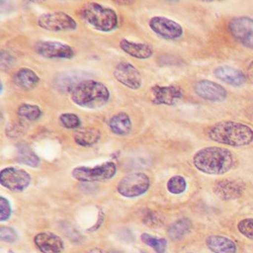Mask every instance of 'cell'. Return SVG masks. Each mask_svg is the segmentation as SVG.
Returning a JSON list of instances; mask_svg holds the SVG:
<instances>
[{"label":"cell","mask_w":253,"mask_h":253,"mask_svg":"<svg viewBox=\"0 0 253 253\" xmlns=\"http://www.w3.org/2000/svg\"><path fill=\"white\" fill-rule=\"evenodd\" d=\"M207 137L211 141L231 147H244L253 143V129L247 124L223 121L208 127Z\"/></svg>","instance_id":"cell-1"},{"label":"cell","mask_w":253,"mask_h":253,"mask_svg":"<svg viewBox=\"0 0 253 253\" xmlns=\"http://www.w3.org/2000/svg\"><path fill=\"white\" fill-rule=\"evenodd\" d=\"M194 167L204 174L220 175L233 167L235 159L229 149L220 146H207L195 152L192 158Z\"/></svg>","instance_id":"cell-2"},{"label":"cell","mask_w":253,"mask_h":253,"mask_svg":"<svg viewBox=\"0 0 253 253\" xmlns=\"http://www.w3.org/2000/svg\"><path fill=\"white\" fill-rule=\"evenodd\" d=\"M70 95L77 106L89 109L103 107L111 97L110 91L104 84L88 79L79 83L72 90Z\"/></svg>","instance_id":"cell-3"},{"label":"cell","mask_w":253,"mask_h":253,"mask_svg":"<svg viewBox=\"0 0 253 253\" xmlns=\"http://www.w3.org/2000/svg\"><path fill=\"white\" fill-rule=\"evenodd\" d=\"M78 15L83 21L102 32H111L118 26V17L115 10L97 2H87L79 11Z\"/></svg>","instance_id":"cell-4"},{"label":"cell","mask_w":253,"mask_h":253,"mask_svg":"<svg viewBox=\"0 0 253 253\" xmlns=\"http://www.w3.org/2000/svg\"><path fill=\"white\" fill-rule=\"evenodd\" d=\"M116 172L115 163L106 162L93 167H77L72 171V176L78 181L92 183L110 180L115 177Z\"/></svg>","instance_id":"cell-5"},{"label":"cell","mask_w":253,"mask_h":253,"mask_svg":"<svg viewBox=\"0 0 253 253\" xmlns=\"http://www.w3.org/2000/svg\"><path fill=\"white\" fill-rule=\"evenodd\" d=\"M40 28L51 32L75 31L78 28L76 20L63 11L44 13L38 19Z\"/></svg>","instance_id":"cell-6"},{"label":"cell","mask_w":253,"mask_h":253,"mask_svg":"<svg viewBox=\"0 0 253 253\" xmlns=\"http://www.w3.org/2000/svg\"><path fill=\"white\" fill-rule=\"evenodd\" d=\"M150 186V180L143 172H134L123 177L118 183V193L125 198H133L140 196L147 192Z\"/></svg>","instance_id":"cell-7"},{"label":"cell","mask_w":253,"mask_h":253,"mask_svg":"<svg viewBox=\"0 0 253 253\" xmlns=\"http://www.w3.org/2000/svg\"><path fill=\"white\" fill-rule=\"evenodd\" d=\"M228 29L238 43L248 49L253 50V18L234 17L228 23Z\"/></svg>","instance_id":"cell-8"},{"label":"cell","mask_w":253,"mask_h":253,"mask_svg":"<svg viewBox=\"0 0 253 253\" xmlns=\"http://www.w3.org/2000/svg\"><path fill=\"white\" fill-rule=\"evenodd\" d=\"M151 30L163 39L176 41L184 34L183 27L177 22L162 16H155L149 21Z\"/></svg>","instance_id":"cell-9"},{"label":"cell","mask_w":253,"mask_h":253,"mask_svg":"<svg viewBox=\"0 0 253 253\" xmlns=\"http://www.w3.org/2000/svg\"><path fill=\"white\" fill-rule=\"evenodd\" d=\"M32 181L30 174L22 169L7 167L0 173V183L14 192H21L27 189Z\"/></svg>","instance_id":"cell-10"},{"label":"cell","mask_w":253,"mask_h":253,"mask_svg":"<svg viewBox=\"0 0 253 253\" xmlns=\"http://www.w3.org/2000/svg\"><path fill=\"white\" fill-rule=\"evenodd\" d=\"M35 51L41 57L51 60H70L75 54L72 46L57 41H41L35 46Z\"/></svg>","instance_id":"cell-11"},{"label":"cell","mask_w":253,"mask_h":253,"mask_svg":"<svg viewBox=\"0 0 253 253\" xmlns=\"http://www.w3.org/2000/svg\"><path fill=\"white\" fill-rule=\"evenodd\" d=\"M245 187V183L241 179L224 178L214 183L213 191L222 201H233L242 196Z\"/></svg>","instance_id":"cell-12"},{"label":"cell","mask_w":253,"mask_h":253,"mask_svg":"<svg viewBox=\"0 0 253 253\" xmlns=\"http://www.w3.org/2000/svg\"><path fill=\"white\" fill-rule=\"evenodd\" d=\"M115 79L131 90H138L142 85V76L140 71L131 63L121 62L115 66L113 72Z\"/></svg>","instance_id":"cell-13"},{"label":"cell","mask_w":253,"mask_h":253,"mask_svg":"<svg viewBox=\"0 0 253 253\" xmlns=\"http://www.w3.org/2000/svg\"><path fill=\"white\" fill-rule=\"evenodd\" d=\"M195 94L203 100L221 103L227 98L228 93L223 85L208 80H201L194 85Z\"/></svg>","instance_id":"cell-14"},{"label":"cell","mask_w":253,"mask_h":253,"mask_svg":"<svg viewBox=\"0 0 253 253\" xmlns=\"http://www.w3.org/2000/svg\"><path fill=\"white\" fill-rule=\"evenodd\" d=\"M152 97L154 104L174 106L181 100L183 91L177 85H155L152 88Z\"/></svg>","instance_id":"cell-15"},{"label":"cell","mask_w":253,"mask_h":253,"mask_svg":"<svg viewBox=\"0 0 253 253\" xmlns=\"http://www.w3.org/2000/svg\"><path fill=\"white\" fill-rule=\"evenodd\" d=\"M34 241L37 248L42 253H61L64 250L62 238L52 232H41L35 237Z\"/></svg>","instance_id":"cell-16"},{"label":"cell","mask_w":253,"mask_h":253,"mask_svg":"<svg viewBox=\"0 0 253 253\" xmlns=\"http://www.w3.org/2000/svg\"><path fill=\"white\" fill-rule=\"evenodd\" d=\"M214 75L219 81L233 87L242 86L247 81L244 73L232 66H219L214 69Z\"/></svg>","instance_id":"cell-17"},{"label":"cell","mask_w":253,"mask_h":253,"mask_svg":"<svg viewBox=\"0 0 253 253\" xmlns=\"http://www.w3.org/2000/svg\"><path fill=\"white\" fill-rule=\"evenodd\" d=\"M119 46L126 54L139 60L150 58L154 54L152 45L145 42H137L123 39L119 42Z\"/></svg>","instance_id":"cell-18"},{"label":"cell","mask_w":253,"mask_h":253,"mask_svg":"<svg viewBox=\"0 0 253 253\" xmlns=\"http://www.w3.org/2000/svg\"><path fill=\"white\" fill-rule=\"evenodd\" d=\"M13 81L18 88L25 91H30L38 86L41 79L32 69L21 68L14 74Z\"/></svg>","instance_id":"cell-19"},{"label":"cell","mask_w":253,"mask_h":253,"mask_svg":"<svg viewBox=\"0 0 253 253\" xmlns=\"http://www.w3.org/2000/svg\"><path fill=\"white\" fill-rule=\"evenodd\" d=\"M86 74L83 72H70L60 75L54 82L57 89L70 93L79 83L85 81Z\"/></svg>","instance_id":"cell-20"},{"label":"cell","mask_w":253,"mask_h":253,"mask_svg":"<svg viewBox=\"0 0 253 253\" xmlns=\"http://www.w3.org/2000/svg\"><path fill=\"white\" fill-rule=\"evenodd\" d=\"M206 244L214 253H237L236 244L226 237L210 235L206 240Z\"/></svg>","instance_id":"cell-21"},{"label":"cell","mask_w":253,"mask_h":253,"mask_svg":"<svg viewBox=\"0 0 253 253\" xmlns=\"http://www.w3.org/2000/svg\"><path fill=\"white\" fill-rule=\"evenodd\" d=\"M109 127L112 132L118 136H126L131 132L132 123L131 118L125 112H118L109 121Z\"/></svg>","instance_id":"cell-22"},{"label":"cell","mask_w":253,"mask_h":253,"mask_svg":"<svg viewBox=\"0 0 253 253\" xmlns=\"http://www.w3.org/2000/svg\"><path fill=\"white\" fill-rule=\"evenodd\" d=\"M101 138V133L98 129L92 127L79 128L74 134V140L77 144L84 147H88L97 144Z\"/></svg>","instance_id":"cell-23"},{"label":"cell","mask_w":253,"mask_h":253,"mask_svg":"<svg viewBox=\"0 0 253 253\" xmlns=\"http://www.w3.org/2000/svg\"><path fill=\"white\" fill-rule=\"evenodd\" d=\"M15 159L17 162L28 167L37 168L40 165L39 157L26 143H19L16 147Z\"/></svg>","instance_id":"cell-24"},{"label":"cell","mask_w":253,"mask_h":253,"mask_svg":"<svg viewBox=\"0 0 253 253\" xmlns=\"http://www.w3.org/2000/svg\"><path fill=\"white\" fill-rule=\"evenodd\" d=\"M190 229L191 222L189 219H179L169 227V236L173 240L180 239L190 231Z\"/></svg>","instance_id":"cell-25"},{"label":"cell","mask_w":253,"mask_h":253,"mask_svg":"<svg viewBox=\"0 0 253 253\" xmlns=\"http://www.w3.org/2000/svg\"><path fill=\"white\" fill-rule=\"evenodd\" d=\"M17 115L22 119L29 121H38L42 116L41 108L36 105L24 103L17 109Z\"/></svg>","instance_id":"cell-26"},{"label":"cell","mask_w":253,"mask_h":253,"mask_svg":"<svg viewBox=\"0 0 253 253\" xmlns=\"http://www.w3.org/2000/svg\"><path fill=\"white\" fill-rule=\"evenodd\" d=\"M141 241L146 245L153 249L157 253H165L167 241L164 238H158L147 233L142 234Z\"/></svg>","instance_id":"cell-27"},{"label":"cell","mask_w":253,"mask_h":253,"mask_svg":"<svg viewBox=\"0 0 253 253\" xmlns=\"http://www.w3.org/2000/svg\"><path fill=\"white\" fill-rule=\"evenodd\" d=\"M186 189V181L184 177L180 175L171 177L167 183V189L170 193L179 195L183 193Z\"/></svg>","instance_id":"cell-28"},{"label":"cell","mask_w":253,"mask_h":253,"mask_svg":"<svg viewBox=\"0 0 253 253\" xmlns=\"http://www.w3.org/2000/svg\"><path fill=\"white\" fill-rule=\"evenodd\" d=\"M60 122L65 128L75 129L80 127L81 121L78 115L74 113H63L60 116Z\"/></svg>","instance_id":"cell-29"},{"label":"cell","mask_w":253,"mask_h":253,"mask_svg":"<svg viewBox=\"0 0 253 253\" xmlns=\"http://www.w3.org/2000/svg\"><path fill=\"white\" fill-rule=\"evenodd\" d=\"M238 229L244 237L253 241V218H245L238 223Z\"/></svg>","instance_id":"cell-30"},{"label":"cell","mask_w":253,"mask_h":253,"mask_svg":"<svg viewBox=\"0 0 253 253\" xmlns=\"http://www.w3.org/2000/svg\"><path fill=\"white\" fill-rule=\"evenodd\" d=\"M0 239L4 242L12 244L18 239V234L13 228L2 226L0 228Z\"/></svg>","instance_id":"cell-31"},{"label":"cell","mask_w":253,"mask_h":253,"mask_svg":"<svg viewBox=\"0 0 253 253\" xmlns=\"http://www.w3.org/2000/svg\"><path fill=\"white\" fill-rule=\"evenodd\" d=\"M11 214V208L6 198L0 197V220L5 221L9 219Z\"/></svg>","instance_id":"cell-32"},{"label":"cell","mask_w":253,"mask_h":253,"mask_svg":"<svg viewBox=\"0 0 253 253\" xmlns=\"http://www.w3.org/2000/svg\"><path fill=\"white\" fill-rule=\"evenodd\" d=\"M146 223L150 226L156 227V226H161L164 224V219H163L162 216L160 215L158 213L152 211L149 213V216L146 217Z\"/></svg>","instance_id":"cell-33"},{"label":"cell","mask_w":253,"mask_h":253,"mask_svg":"<svg viewBox=\"0 0 253 253\" xmlns=\"http://www.w3.org/2000/svg\"><path fill=\"white\" fill-rule=\"evenodd\" d=\"M247 78L250 80V82L253 84V60L250 62L247 69Z\"/></svg>","instance_id":"cell-34"},{"label":"cell","mask_w":253,"mask_h":253,"mask_svg":"<svg viewBox=\"0 0 253 253\" xmlns=\"http://www.w3.org/2000/svg\"><path fill=\"white\" fill-rule=\"evenodd\" d=\"M88 253H109L107 251L104 250H101L99 248L91 249V250L88 252Z\"/></svg>","instance_id":"cell-35"},{"label":"cell","mask_w":253,"mask_h":253,"mask_svg":"<svg viewBox=\"0 0 253 253\" xmlns=\"http://www.w3.org/2000/svg\"></svg>","instance_id":"cell-36"}]
</instances>
